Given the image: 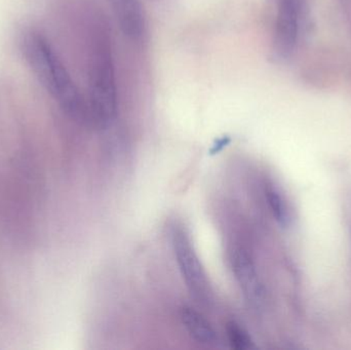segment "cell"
I'll return each mask as SVG.
<instances>
[{
  "mask_svg": "<svg viewBox=\"0 0 351 350\" xmlns=\"http://www.w3.org/2000/svg\"><path fill=\"white\" fill-rule=\"evenodd\" d=\"M230 143V138L223 137L221 139L217 140L216 143L213 145L212 149H210V154H217L219 152L222 151L228 144Z\"/></svg>",
  "mask_w": 351,
  "mask_h": 350,
  "instance_id": "30bf717a",
  "label": "cell"
},
{
  "mask_svg": "<svg viewBox=\"0 0 351 350\" xmlns=\"http://www.w3.org/2000/svg\"><path fill=\"white\" fill-rule=\"evenodd\" d=\"M266 199L276 221L282 227L288 226L290 223V214L284 197L276 188L269 186L266 189Z\"/></svg>",
  "mask_w": 351,
  "mask_h": 350,
  "instance_id": "ba28073f",
  "label": "cell"
},
{
  "mask_svg": "<svg viewBox=\"0 0 351 350\" xmlns=\"http://www.w3.org/2000/svg\"><path fill=\"white\" fill-rule=\"evenodd\" d=\"M90 76V127H105L117 116V96L110 42L103 33L95 45Z\"/></svg>",
  "mask_w": 351,
  "mask_h": 350,
  "instance_id": "7a4b0ae2",
  "label": "cell"
},
{
  "mask_svg": "<svg viewBox=\"0 0 351 350\" xmlns=\"http://www.w3.org/2000/svg\"><path fill=\"white\" fill-rule=\"evenodd\" d=\"M227 337L232 349L245 350L255 347L251 337L235 323L231 322L227 325Z\"/></svg>",
  "mask_w": 351,
  "mask_h": 350,
  "instance_id": "9c48e42d",
  "label": "cell"
},
{
  "mask_svg": "<svg viewBox=\"0 0 351 350\" xmlns=\"http://www.w3.org/2000/svg\"><path fill=\"white\" fill-rule=\"evenodd\" d=\"M123 34L131 39L141 38L146 18L141 0H107Z\"/></svg>",
  "mask_w": 351,
  "mask_h": 350,
  "instance_id": "8992f818",
  "label": "cell"
},
{
  "mask_svg": "<svg viewBox=\"0 0 351 350\" xmlns=\"http://www.w3.org/2000/svg\"><path fill=\"white\" fill-rule=\"evenodd\" d=\"M303 0H278L274 32V53L280 60L294 53L300 33Z\"/></svg>",
  "mask_w": 351,
  "mask_h": 350,
  "instance_id": "277c9868",
  "label": "cell"
},
{
  "mask_svg": "<svg viewBox=\"0 0 351 350\" xmlns=\"http://www.w3.org/2000/svg\"><path fill=\"white\" fill-rule=\"evenodd\" d=\"M173 249L186 287L196 301L204 305H210L213 302L212 287L185 228H175Z\"/></svg>",
  "mask_w": 351,
  "mask_h": 350,
  "instance_id": "3957f363",
  "label": "cell"
},
{
  "mask_svg": "<svg viewBox=\"0 0 351 350\" xmlns=\"http://www.w3.org/2000/svg\"><path fill=\"white\" fill-rule=\"evenodd\" d=\"M229 259L233 275L237 285L241 288V291L243 292V297L253 305H258L263 297V287L253 259L249 253L241 247L231 249Z\"/></svg>",
  "mask_w": 351,
  "mask_h": 350,
  "instance_id": "5b68a950",
  "label": "cell"
},
{
  "mask_svg": "<svg viewBox=\"0 0 351 350\" xmlns=\"http://www.w3.org/2000/svg\"><path fill=\"white\" fill-rule=\"evenodd\" d=\"M180 318L188 335L196 342L206 347H218V335L202 314L193 308H183Z\"/></svg>",
  "mask_w": 351,
  "mask_h": 350,
  "instance_id": "52a82bcc",
  "label": "cell"
},
{
  "mask_svg": "<svg viewBox=\"0 0 351 350\" xmlns=\"http://www.w3.org/2000/svg\"><path fill=\"white\" fill-rule=\"evenodd\" d=\"M21 49L33 73L60 107L74 121L90 125L88 99L82 96L47 39L38 31H26Z\"/></svg>",
  "mask_w": 351,
  "mask_h": 350,
  "instance_id": "6da1fadb",
  "label": "cell"
}]
</instances>
